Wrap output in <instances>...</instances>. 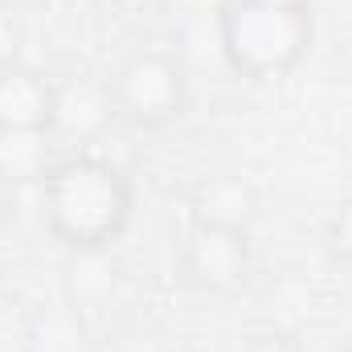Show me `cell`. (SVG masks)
<instances>
[{
    "label": "cell",
    "mask_w": 352,
    "mask_h": 352,
    "mask_svg": "<svg viewBox=\"0 0 352 352\" xmlns=\"http://www.w3.org/2000/svg\"><path fill=\"white\" fill-rule=\"evenodd\" d=\"M41 221L70 254H102L127 234L135 217V188L127 173L94 152L54 160L41 184Z\"/></svg>",
    "instance_id": "cell-1"
},
{
    "label": "cell",
    "mask_w": 352,
    "mask_h": 352,
    "mask_svg": "<svg viewBox=\"0 0 352 352\" xmlns=\"http://www.w3.org/2000/svg\"><path fill=\"white\" fill-rule=\"evenodd\" d=\"M316 16L258 0H226L217 12V41L226 66L246 82L287 78L311 50Z\"/></svg>",
    "instance_id": "cell-2"
},
{
    "label": "cell",
    "mask_w": 352,
    "mask_h": 352,
    "mask_svg": "<svg viewBox=\"0 0 352 352\" xmlns=\"http://www.w3.org/2000/svg\"><path fill=\"white\" fill-rule=\"evenodd\" d=\"M111 102L119 123L135 127V131H164L188 115L192 87H188V70L173 50L160 45H140L131 50L115 74L107 78Z\"/></svg>",
    "instance_id": "cell-3"
},
{
    "label": "cell",
    "mask_w": 352,
    "mask_h": 352,
    "mask_svg": "<svg viewBox=\"0 0 352 352\" xmlns=\"http://www.w3.org/2000/svg\"><path fill=\"white\" fill-rule=\"evenodd\" d=\"M250 230H226V226H201L192 221L180 254H176V274L184 287L201 295H234L250 278Z\"/></svg>",
    "instance_id": "cell-4"
},
{
    "label": "cell",
    "mask_w": 352,
    "mask_h": 352,
    "mask_svg": "<svg viewBox=\"0 0 352 352\" xmlns=\"http://www.w3.org/2000/svg\"><path fill=\"white\" fill-rule=\"evenodd\" d=\"M58 78L12 62L0 70V135H54Z\"/></svg>",
    "instance_id": "cell-5"
},
{
    "label": "cell",
    "mask_w": 352,
    "mask_h": 352,
    "mask_svg": "<svg viewBox=\"0 0 352 352\" xmlns=\"http://www.w3.org/2000/svg\"><path fill=\"white\" fill-rule=\"evenodd\" d=\"M111 123H119L115 102H111V87L107 78H90L78 74L70 82H58V119H54V140H78L90 144L98 140Z\"/></svg>",
    "instance_id": "cell-6"
},
{
    "label": "cell",
    "mask_w": 352,
    "mask_h": 352,
    "mask_svg": "<svg viewBox=\"0 0 352 352\" xmlns=\"http://www.w3.org/2000/svg\"><path fill=\"white\" fill-rule=\"evenodd\" d=\"M192 221L226 226V230H250L258 221V188L238 173L205 176L192 188Z\"/></svg>",
    "instance_id": "cell-7"
},
{
    "label": "cell",
    "mask_w": 352,
    "mask_h": 352,
    "mask_svg": "<svg viewBox=\"0 0 352 352\" xmlns=\"http://www.w3.org/2000/svg\"><path fill=\"white\" fill-rule=\"evenodd\" d=\"M50 140L54 135H0V184H41L45 168L54 164Z\"/></svg>",
    "instance_id": "cell-8"
},
{
    "label": "cell",
    "mask_w": 352,
    "mask_h": 352,
    "mask_svg": "<svg viewBox=\"0 0 352 352\" xmlns=\"http://www.w3.org/2000/svg\"><path fill=\"white\" fill-rule=\"evenodd\" d=\"M324 246H328L332 263H340L344 270H352V197H349V201H340V209L328 217Z\"/></svg>",
    "instance_id": "cell-9"
},
{
    "label": "cell",
    "mask_w": 352,
    "mask_h": 352,
    "mask_svg": "<svg viewBox=\"0 0 352 352\" xmlns=\"http://www.w3.org/2000/svg\"><path fill=\"white\" fill-rule=\"evenodd\" d=\"M242 352H307L303 349V340L295 336V332H278V328H270V332H258V336H250Z\"/></svg>",
    "instance_id": "cell-10"
},
{
    "label": "cell",
    "mask_w": 352,
    "mask_h": 352,
    "mask_svg": "<svg viewBox=\"0 0 352 352\" xmlns=\"http://www.w3.org/2000/svg\"><path fill=\"white\" fill-rule=\"evenodd\" d=\"M12 62H21V29H16V16L4 12L0 4V70Z\"/></svg>",
    "instance_id": "cell-11"
},
{
    "label": "cell",
    "mask_w": 352,
    "mask_h": 352,
    "mask_svg": "<svg viewBox=\"0 0 352 352\" xmlns=\"http://www.w3.org/2000/svg\"><path fill=\"white\" fill-rule=\"evenodd\" d=\"M258 4H274V8H299V12H311L316 0H258Z\"/></svg>",
    "instance_id": "cell-12"
},
{
    "label": "cell",
    "mask_w": 352,
    "mask_h": 352,
    "mask_svg": "<svg viewBox=\"0 0 352 352\" xmlns=\"http://www.w3.org/2000/svg\"><path fill=\"white\" fill-rule=\"evenodd\" d=\"M12 8H41V4H50V0H8Z\"/></svg>",
    "instance_id": "cell-13"
},
{
    "label": "cell",
    "mask_w": 352,
    "mask_h": 352,
    "mask_svg": "<svg viewBox=\"0 0 352 352\" xmlns=\"http://www.w3.org/2000/svg\"><path fill=\"white\" fill-rule=\"evenodd\" d=\"M168 352H201V349H168Z\"/></svg>",
    "instance_id": "cell-14"
},
{
    "label": "cell",
    "mask_w": 352,
    "mask_h": 352,
    "mask_svg": "<svg viewBox=\"0 0 352 352\" xmlns=\"http://www.w3.org/2000/svg\"><path fill=\"white\" fill-rule=\"evenodd\" d=\"M340 352H352V344H344V349H340Z\"/></svg>",
    "instance_id": "cell-15"
},
{
    "label": "cell",
    "mask_w": 352,
    "mask_h": 352,
    "mask_svg": "<svg viewBox=\"0 0 352 352\" xmlns=\"http://www.w3.org/2000/svg\"><path fill=\"white\" fill-rule=\"evenodd\" d=\"M0 4H8V0H0Z\"/></svg>",
    "instance_id": "cell-16"
}]
</instances>
